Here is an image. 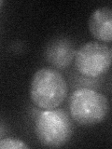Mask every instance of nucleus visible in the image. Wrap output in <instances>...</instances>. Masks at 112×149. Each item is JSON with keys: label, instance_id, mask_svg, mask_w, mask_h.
<instances>
[{"label": "nucleus", "instance_id": "obj_1", "mask_svg": "<svg viewBox=\"0 0 112 149\" xmlns=\"http://www.w3.org/2000/svg\"><path fill=\"white\" fill-rule=\"evenodd\" d=\"M74 132L69 115L62 108L38 111L35 119V132L45 147L59 148L66 144Z\"/></svg>", "mask_w": 112, "mask_h": 149}, {"label": "nucleus", "instance_id": "obj_2", "mask_svg": "<svg viewBox=\"0 0 112 149\" xmlns=\"http://www.w3.org/2000/svg\"><path fill=\"white\" fill-rule=\"evenodd\" d=\"M30 96L34 104L41 109L57 108L67 96V83L57 70L42 68L32 78Z\"/></svg>", "mask_w": 112, "mask_h": 149}, {"label": "nucleus", "instance_id": "obj_3", "mask_svg": "<svg viewBox=\"0 0 112 149\" xmlns=\"http://www.w3.org/2000/svg\"><path fill=\"white\" fill-rule=\"evenodd\" d=\"M69 112L75 122L92 126L105 120L109 112V102L99 91L87 88H78L69 98Z\"/></svg>", "mask_w": 112, "mask_h": 149}, {"label": "nucleus", "instance_id": "obj_4", "mask_svg": "<svg viewBox=\"0 0 112 149\" xmlns=\"http://www.w3.org/2000/svg\"><path fill=\"white\" fill-rule=\"evenodd\" d=\"M74 60L79 74L90 78H97L109 70L112 49L102 42L91 41L76 51Z\"/></svg>", "mask_w": 112, "mask_h": 149}, {"label": "nucleus", "instance_id": "obj_5", "mask_svg": "<svg viewBox=\"0 0 112 149\" xmlns=\"http://www.w3.org/2000/svg\"><path fill=\"white\" fill-rule=\"evenodd\" d=\"M75 50L72 41L66 37H57L47 46L45 57L51 66L57 69H65L75 59Z\"/></svg>", "mask_w": 112, "mask_h": 149}, {"label": "nucleus", "instance_id": "obj_6", "mask_svg": "<svg viewBox=\"0 0 112 149\" xmlns=\"http://www.w3.org/2000/svg\"><path fill=\"white\" fill-rule=\"evenodd\" d=\"M89 30L97 41L110 43L112 41V10L104 7L94 10L89 19Z\"/></svg>", "mask_w": 112, "mask_h": 149}, {"label": "nucleus", "instance_id": "obj_7", "mask_svg": "<svg viewBox=\"0 0 112 149\" xmlns=\"http://www.w3.org/2000/svg\"><path fill=\"white\" fill-rule=\"evenodd\" d=\"M0 149H28V146L22 140L5 138L0 139Z\"/></svg>", "mask_w": 112, "mask_h": 149}, {"label": "nucleus", "instance_id": "obj_8", "mask_svg": "<svg viewBox=\"0 0 112 149\" xmlns=\"http://www.w3.org/2000/svg\"><path fill=\"white\" fill-rule=\"evenodd\" d=\"M2 5H3V1H2V0H0V8H1Z\"/></svg>", "mask_w": 112, "mask_h": 149}]
</instances>
